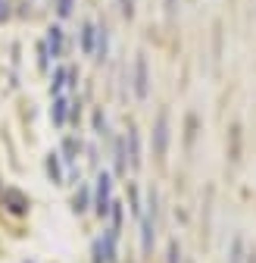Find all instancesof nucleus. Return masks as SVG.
I'll use <instances>...</instances> for the list:
<instances>
[{"mask_svg":"<svg viewBox=\"0 0 256 263\" xmlns=\"http://www.w3.org/2000/svg\"><path fill=\"white\" fill-rule=\"evenodd\" d=\"M113 173L110 170H97V176H94L91 182V213L97 216V219H106L110 207H113Z\"/></svg>","mask_w":256,"mask_h":263,"instance_id":"nucleus-1","label":"nucleus"},{"mask_svg":"<svg viewBox=\"0 0 256 263\" xmlns=\"http://www.w3.org/2000/svg\"><path fill=\"white\" fill-rule=\"evenodd\" d=\"M156 204H159L156 201V191H150L147 201H144V207H141V216H138V222H141V254L144 257L153 254V245H156V229H159V222H156L159 207Z\"/></svg>","mask_w":256,"mask_h":263,"instance_id":"nucleus-2","label":"nucleus"},{"mask_svg":"<svg viewBox=\"0 0 256 263\" xmlns=\"http://www.w3.org/2000/svg\"><path fill=\"white\" fill-rule=\"evenodd\" d=\"M78 85V69L72 63H56L50 72V97H69Z\"/></svg>","mask_w":256,"mask_h":263,"instance_id":"nucleus-3","label":"nucleus"},{"mask_svg":"<svg viewBox=\"0 0 256 263\" xmlns=\"http://www.w3.org/2000/svg\"><path fill=\"white\" fill-rule=\"evenodd\" d=\"M169 144H172V119H169V110H159L153 122V157L166 160Z\"/></svg>","mask_w":256,"mask_h":263,"instance_id":"nucleus-4","label":"nucleus"},{"mask_svg":"<svg viewBox=\"0 0 256 263\" xmlns=\"http://www.w3.org/2000/svg\"><path fill=\"white\" fill-rule=\"evenodd\" d=\"M91 263H119V235L110 229L91 241Z\"/></svg>","mask_w":256,"mask_h":263,"instance_id":"nucleus-5","label":"nucleus"},{"mask_svg":"<svg viewBox=\"0 0 256 263\" xmlns=\"http://www.w3.org/2000/svg\"><path fill=\"white\" fill-rule=\"evenodd\" d=\"M132 94H135V101H147V97H150V63H147V53L135 57V66H132Z\"/></svg>","mask_w":256,"mask_h":263,"instance_id":"nucleus-6","label":"nucleus"},{"mask_svg":"<svg viewBox=\"0 0 256 263\" xmlns=\"http://www.w3.org/2000/svg\"><path fill=\"white\" fill-rule=\"evenodd\" d=\"M56 151H59L62 163H66V170H69V182H72V179H75V173H78V157H81V151H84L81 135H66Z\"/></svg>","mask_w":256,"mask_h":263,"instance_id":"nucleus-7","label":"nucleus"},{"mask_svg":"<svg viewBox=\"0 0 256 263\" xmlns=\"http://www.w3.org/2000/svg\"><path fill=\"white\" fill-rule=\"evenodd\" d=\"M44 47H47V53H50L53 63H62V57H66V28H62L59 22H53V25L47 28Z\"/></svg>","mask_w":256,"mask_h":263,"instance_id":"nucleus-8","label":"nucleus"},{"mask_svg":"<svg viewBox=\"0 0 256 263\" xmlns=\"http://www.w3.org/2000/svg\"><path fill=\"white\" fill-rule=\"evenodd\" d=\"M44 173H47V179H50L53 185H66V182H69V170H66V163H62L59 151H50V154L44 157Z\"/></svg>","mask_w":256,"mask_h":263,"instance_id":"nucleus-9","label":"nucleus"},{"mask_svg":"<svg viewBox=\"0 0 256 263\" xmlns=\"http://www.w3.org/2000/svg\"><path fill=\"white\" fill-rule=\"evenodd\" d=\"M125 144H128V170H141V163H144V147H141V132H138L135 125H128Z\"/></svg>","mask_w":256,"mask_h":263,"instance_id":"nucleus-10","label":"nucleus"},{"mask_svg":"<svg viewBox=\"0 0 256 263\" xmlns=\"http://www.w3.org/2000/svg\"><path fill=\"white\" fill-rule=\"evenodd\" d=\"M94 38H97V19H81L78 22V47L84 57L94 53Z\"/></svg>","mask_w":256,"mask_h":263,"instance_id":"nucleus-11","label":"nucleus"},{"mask_svg":"<svg viewBox=\"0 0 256 263\" xmlns=\"http://www.w3.org/2000/svg\"><path fill=\"white\" fill-rule=\"evenodd\" d=\"M69 107H72V94L69 97H53V104H50V122L56 128H66L69 125Z\"/></svg>","mask_w":256,"mask_h":263,"instance_id":"nucleus-12","label":"nucleus"},{"mask_svg":"<svg viewBox=\"0 0 256 263\" xmlns=\"http://www.w3.org/2000/svg\"><path fill=\"white\" fill-rule=\"evenodd\" d=\"M113 170H116V176L128 173V144H125V135L113 138Z\"/></svg>","mask_w":256,"mask_h":263,"instance_id":"nucleus-13","label":"nucleus"},{"mask_svg":"<svg viewBox=\"0 0 256 263\" xmlns=\"http://www.w3.org/2000/svg\"><path fill=\"white\" fill-rule=\"evenodd\" d=\"M110 57V28L103 25V22H97V38H94V53H91V60L94 63H103Z\"/></svg>","mask_w":256,"mask_h":263,"instance_id":"nucleus-14","label":"nucleus"},{"mask_svg":"<svg viewBox=\"0 0 256 263\" xmlns=\"http://www.w3.org/2000/svg\"><path fill=\"white\" fill-rule=\"evenodd\" d=\"M125 204L122 201H113V207H110V213H106V219H110V232L113 235H122V226H125Z\"/></svg>","mask_w":256,"mask_h":263,"instance_id":"nucleus-15","label":"nucleus"},{"mask_svg":"<svg viewBox=\"0 0 256 263\" xmlns=\"http://www.w3.org/2000/svg\"><path fill=\"white\" fill-rule=\"evenodd\" d=\"M247 254H250V248H247L244 235H234L228 245V263H247Z\"/></svg>","mask_w":256,"mask_h":263,"instance_id":"nucleus-16","label":"nucleus"},{"mask_svg":"<svg viewBox=\"0 0 256 263\" xmlns=\"http://www.w3.org/2000/svg\"><path fill=\"white\" fill-rule=\"evenodd\" d=\"M91 210V185L84 182L75 194H72V213H88Z\"/></svg>","mask_w":256,"mask_h":263,"instance_id":"nucleus-17","label":"nucleus"},{"mask_svg":"<svg viewBox=\"0 0 256 263\" xmlns=\"http://www.w3.org/2000/svg\"><path fill=\"white\" fill-rule=\"evenodd\" d=\"M91 125H94V135H110V119H106V113L103 110H94V116H91Z\"/></svg>","mask_w":256,"mask_h":263,"instance_id":"nucleus-18","label":"nucleus"},{"mask_svg":"<svg viewBox=\"0 0 256 263\" xmlns=\"http://www.w3.org/2000/svg\"><path fill=\"white\" fill-rule=\"evenodd\" d=\"M116 7H119V16L125 22H132L135 13H138V0H116Z\"/></svg>","mask_w":256,"mask_h":263,"instance_id":"nucleus-19","label":"nucleus"},{"mask_svg":"<svg viewBox=\"0 0 256 263\" xmlns=\"http://www.w3.org/2000/svg\"><path fill=\"white\" fill-rule=\"evenodd\" d=\"M4 197H7V201H13V210H16V213H22V210L28 207V201H25V197H22L16 188H7V191H4Z\"/></svg>","mask_w":256,"mask_h":263,"instance_id":"nucleus-20","label":"nucleus"},{"mask_svg":"<svg viewBox=\"0 0 256 263\" xmlns=\"http://www.w3.org/2000/svg\"><path fill=\"white\" fill-rule=\"evenodd\" d=\"M75 13V0H56V16L59 19H72Z\"/></svg>","mask_w":256,"mask_h":263,"instance_id":"nucleus-21","label":"nucleus"},{"mask_svg":"<svg viewBox=\"0 0 256 263\" xmlns=\"http://www.w3.org/2000/svg\"><path fill=\"white\" fill-rule=\"evenodd\" d=\"M178 10H181V0H163V16H166L169 22L178 19Z\"/></svg>","mask_w":256,"mask_h":263,"instance_id":"nucleus-22","label":"nucleus"},{"mask_svg":"<svg viewBox=\"0 0 256 263\" xmlns=\"http://www.w3.org/2000/svg\"><path fill=\"white\" fill-rule=\"evenodd\" d=\"M166 263H184V260H181V245H178V241H169V251H166Z\"/></svg>","mask_w":256,"mask_h":263,"instance_id":"nucleus-23","label":"nucleus"},{"mask_svg":"<svg viewBox=\"0 0 256 263\" xmlns=\"http://www.w3.org/2000/svg\"><path fill=\"white\" fill-rule=\"evenodd\" d=\"M247 263H256V251H250V254H247Z\"/></svg>","mask_w":256,"mask_h":263,"instance_id":"nucleus-24","label":"nucleus"}]
</instances>
